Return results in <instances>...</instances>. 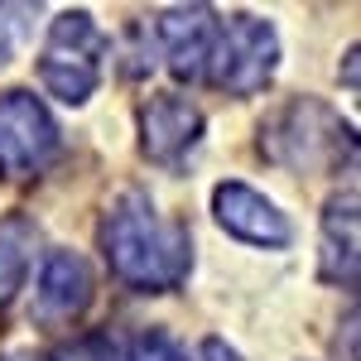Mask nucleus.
Returning <instances> with one entry per match:
<instances>
[{
    "label": "nucleus",
    "instance_id": "16",
    "mask_svg": "<svg viewBox=\"0 0 361 361\" xmlns=\"http://www.w3.org/2000/svg\"><path fill=\"white\" fill-rule=\"evenodd\" d=\"M0 361H29V357H0Z\"/></svg>",
    "mask_w": 361,
    "mask_h": 361
},
{
    "label": "nucleus",
    "instance_id": "4",
    "mask_svg": "<svg viewBox=\"0 0 361 361\" xmlns=\"http://www.w3.org/2000/svg\"><path fill=\"white\" fill-rule=\"evenodd\" d=\"M279 63V39L270 20H255V15H231L217 29V49L207 63V78L231 92V97H250L275 78Z\"/></svg>",
    "mask_w": 361,
    "mask_h": 361
},
{
    "label": "nucleus",
    "instance_id": "13",
    "mask_svg": "<svg viewBox=\"0 0 361 361\" xmlns=\"http://www.w3.org/2000/svg\"><path fill=\"white\" fill-rule=\"evenodd\" d=\"M126 361H188V357H183V347L169 333H145L130 342V357Z\"/></svg>",
    "mask_w": 361,
    "mask_h": 361
},
{
    "label": "nucleus",
    "instance_id": "9",
    "mask_svg": "<svg viewBox=\"0 0 361 361\" xmlns=\"http://www.w3.org/2000/svg\"><path fill=\"white\" fill-rule=\"evenodd\" d=\"M92 304V270L78 250H49L44 270H39V294L34 308L44 323H73Z\"/></svg>",
    "mask_w": 361,
    "mask_h": 361
},
{
    "label": "nucleus",
    "instance_id": "1",
    "mask_svg": "<svg viewBox=\"0 0 361 361\" xmlns=\"http://www.w3.org/2000/svg\"><path fill=\"white\" fill-rule=\"evenodd\" d=\"M102 250L121 284L140 294L178 289L193 265V236L188 226L164 217L145 193H126L102 222Z\"/></svg>",
    "mask_w": 361,
    "mask_h": 361
},
{
    "label": "nucleus",
    "instance_id": "8",
    "mask_svg": "<svg viewBox=\"0 0 361 361\" xmlns=\"http://www.w3.org/2000/svg\"><path fill=\"white\" fill-rule=\"evenodd\" d=\"M202 135V111L188 97H149L140 106V145L154 164H178Z\"/></svg>",
    "mask_w": 361,
    "mask_h": 361
},
{
    "label": "nucleus",
    "instance_id": "14",
    "mask_svg": "<svg viewBox=\"0 0 361 361\" xmlns=\"http://www.w3.org/2000/svg\"><path fill=\"white\" fill-rule=\"evenodd\" d=\"M197 361H241V357H236V352L226 347L222 337H207V342L197 347Z\"/></svg>",
    "mask_w": 361,
    "mask_h": 361
},
{
    "label": "nucleus",
    "instance_id": "3",
    "mask_svg": "<svg viewBox=\"0 0 361 361\" xmlns=\"http://www.w3.org/2000/svg\"><path fill=\"white\" fill-rule=\"evenodd\" d=\"M102 54H106V39L102 29L92 25L87 10H68L58 15L49 39H44V54H39V82L54 92L58 102L68 106H82L87 97L102 82Z\"/></svg>",
    "mask_w": 361,
    "mask_h": 361
},
{
    "label": "nucleus",
    "instance_id": "15",
    "mask_svg": "<svg viewBox=\"0 0 361 361\" xmlns=\"http://www.w3.org/2000/svg\"><path fill=\"white\" fill-rule=\"evenodd\" d=\"M5 49H10V44H5V25H0V63H5Z\"/></svg>",
    "mask_w": 361,
    "mask_h": 361
},
{
    "label": "nucleus",
    "instance_id": "10",
    "mask_svg": "<svg viewBox=\"0 0 361 361\" xmlns=\"http://www.w3.org/2000/svg\"><path fill=\"white\" fill-rule=\"evenodd\" d=\"M323 279L357 284V193L333 197L323 212Z\"/></svg>",
    "mask_w": 361,
    "mask_h": 361
},
{
    "label": "nucleus",
    "instance_id": "2",
    "mask_svg": "<svg viewBox=\"0 0 361 361\" xmlns=\"http://www.w3.org/2000/svg\"><path fill=\"white\" fill-rule=\"evenodd\" d=\"M260 149L275 164L304 169V173H323L337 169L342 154L352 159V126H342V116L313 97L289 102L284 111H275L260 126Z\"/></svg>",
    "mask_w": 361,
    "mask_h": 361
},
{
    "label": "nucleus",
    "instance_id": "6",
    "mask_svg": "<svg viewBox=\"0 0 361 361\" xmlns=\"http://www.w3.org/2000/svg\"><path fill=\"white\" fill-rule=\"evenodd\" d=\"M217 29L222 20L207 10V5H178V10H164L159 15V49L169 58V73L183 78V82H197L207 78V63H212V49H217Z\"/></svg>",
    "mask_w": 361,
    "mask_h": 361
},
{
    "label": "nucleus",
    "instance_id": "5",
    "mask_svg": "<svg viewBox=\"0 0 361 361\" xmlns=\"http://www.w3.org/2000/svg\"><path fill=\"white\" fill-rule=\"evenodd\" d=\"M58 154V126L39 97L5 92L0 97V178H29Z\"/></svg>",
    "mask_w": 361,
    "mask_h": 361
},
{
    "label": "nucleus",
    "instance_id": "11",
    "mask_svg": "<svg viewBox=\"0 0 361 361\" xmlns=\"http://www.w3.org/2000/svg\"><path fill=\"white\" fill-rule=\"evenodd\" d=\"M20 231H25L20 222H10L0 231V308L20 294V284L29 275V246L20 241Z\"/></svg>",
    "mask_w": 361,
    "mask_h": 361
},
{
    "label": "nucleus",
    "instance_id": "7",
    "mask_svg": "<svg viewBox=\"0 0 361 361\" xmlns=\"http://www.w3.org/2000/svg\"><path fill=\"white\" fill-rule=\"evenodd\" d=\"M212 212H217V222L236 236V241H250V246H289V222H284V212H279L275 202L265 193H255L250 183H217V193H212Z\"/></svg>",
    "mask_w": 361,
    "mask_h": 361
},
{
    "label": "nucleus",
    "instance_id": "12",
    "mask_svg": "<svg viewBox=\"0 0 361 361\" xmlns=\"http://www.w3.org/2000/svg\"><path fill=\"white\" fill-rule=\"evenodd\" d=\"M49 361H121V347L102 333H87L78 342H68V347H58Z\"/></svg>",
    "mask_w": 361,
    "mask_h": 361
}]
</instances>
